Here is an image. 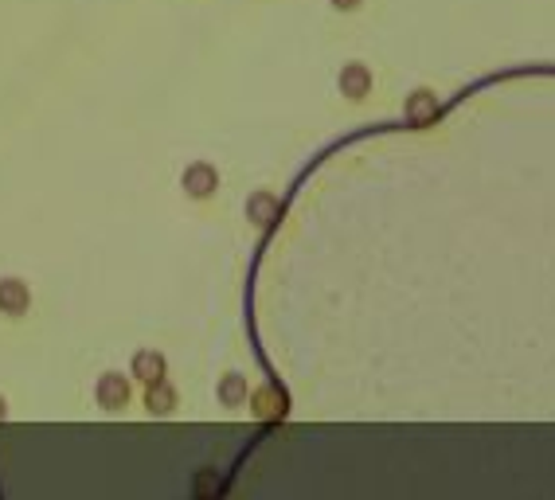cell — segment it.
<instances>
[{
	"instance_id": "cell-9",
	"label": "cell",
	"mask_w": 555,
	"mask_h": 500,
	"mask_svg": "<svg viewBox=\"0 0 555 500\" xmlns=\"http://www.w3.org/2000/svg\"><path fill=\"white\" fill-rule=\"evenodd\" d=\"M246 399H251V384L239 375V372H227L219 379V403L227 411H235V407H246Z\"/></svg>"
},
{
	"instance_id": "cell-11",
	"label": "cell",
	"mask_w": 555,
	"mask_h": 500,
	"mask_svg": "<svg viewBox=\"0 0 555 500\" xmlns=\"http://www.w3.org/2000/svg\"><path fill=\"white\" fill-rule=\"evenodd\" d=\"M0 419H5V399H0Z\"/></svg>"
},
{
	"instance_id": "cell-7",
	"label": "cell",
	"mask_w": 555,
	"mask_h": 500,
	"mask_svg": "<svg viewBox=\"0 0 555 500\" xmlns=\"http://www.w3.org/2000/svg\"><path fill=\"white\" fill-rule=\"evenodd\" d=\"M246 219H251L254 223V227H274V223H278V216H282V199L274 196V192H266V188H263V192H254L251 199H246Z\"/></svg>"
},
{
	"instance_id": "cell-1",
	"label": "cell",
	"mask_w": 555,
	"mask_h": 500,
	"mask_svg": "<svg viewBox=\"0 0 555 500\" xmlns=\"http://www.w3.org/2000/svg\"><path fill=\"white\" fill-rule=\"evenodd\" d=\"M94 403H98L106 414H122V411H129V403H134V375L102 372L98 384H94Z\"/></svg>"
},
{
	"instance_id": "cell-2",
	"label": "cell",
	"mask_w": 555,
	"mask_h": 500,
	"mask_svg": "<svg viewBox=\"0 0 555 500\" xmlns=\"http://www.w3.org/2000/svg\"><path fill=\"white\" fill-rule=\"evenodd\" d=\"M180 188H184L188 199H196V204L216 199L219 196V169H216V164H208V161H192L180 172Z\"/></svg>"
},
{
	"instance_id": "cell-3",
	"label": "cell",
	"mask_w": 555,
	"mask_h": 500,
	"mask_svg": "<svg viewBox=\"0 0 555 500\" xmlns=\"http://www.w3.org/2000/svg\"><path fill=\"white\" fill-rule=\"evenodd\" d=\"M337 90H340V98H348V102L372 98V90H375V70H372L368 63H360V59H352V63L340 67Z\"/></svg>"
},
{
	"instance_id": "cell-6",
	"label": "cell",
	"mask_w": 555,
	"mask_h": 500,
	"mask_svg": "<svg viewBox=\"0 0 555 500\" xmlns=\"http://www.w3.org/2000/svg\"><path fill=\"white\" fill-rule=\"evenodd\" d=\"M403 117L411 125H430L434 117H439V94L427 90V87L411 90V98L403 102Z\"/></svg>"
},
{
	"instance_id": "cell-4",
	"label": "cell",
	"mask_w": 555,
	"mask_h": 500,
	"mask_svg": "<svg viewBox=\"0 0 555 500\" xmlns=\"http://www.w3.org/2000/svg\"><path fill=\"white\" fill-rule=\"evenodd\" d=\"M32 309V285L23 278H0V317L20 320Z\"/></svg>"
},
{
	"instance_id": "cell-5",
	"label": "cell",
	"mask_w": 555,
	"mask_h": 500,
	"mask_svg": "<svg viewBox=\"0 0 555 500\" xmlns=\"http://www.w3.org/2000/svg\"><path fill=\"white\" fill-rule=\"evenodd\" d=\"M129 375H134V384L149 387L169 375V360H164V352H157V348H137L134 360H129Z\"/></svg>"
},
{
	"instance_id": "cell-8",
	"label": "cell",
	"mask_w": 555,
	"mask_h": 500,
	"mask_svg": "<svg viewBox=\"0 0 555 500\" xmlns=\"http://www.w3.org/2000/svg\"><path fill=\"white\" fill-rule=\"evenodd\" d=\"M176 407H180V391L169 384V375L145 387V411L149 414H161V419H164V414H172Z\"/></svg>"
},
{
	"instance_id": "cell-10",
	"label": "cell",
	"mask_w": 555,
	"mask_h": 500,
	"mask_svg": "<svg viewBox=\"0 0 555 500\" xmlns=\"http://www.w3.org/2000/svg\"><path fill=\"white\" fill-rule=\"evenodd\" d=\"M337 12H360L364 8V0H328Z\"/></svg>"
}]
</instances>
